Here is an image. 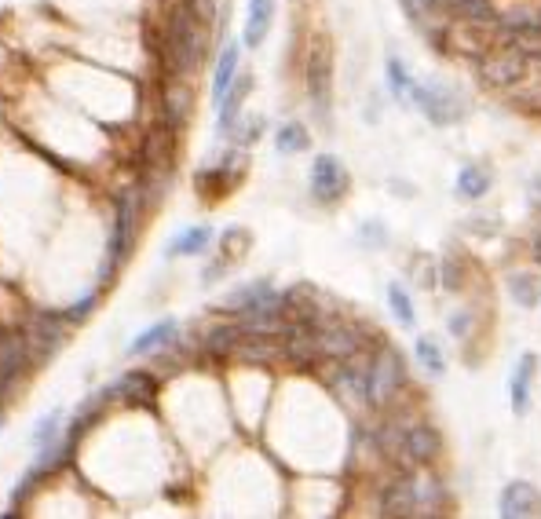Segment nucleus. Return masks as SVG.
I'll list each match as a JSON object with an SVG mask.
<instances>
[{
  "label": "nucleus",
  "mask_w": 541,
  "mask_h": 519,
  "mask_svg": "<svg viewBox=\"0 0 541 519\" xmlns=\"http://www.w3.org/2000/svg\"><path fill=\"white\" fill-rule=\"evenodd\" d=\"M245 172V154L231 150L223 161H216L213 169H202L198 172V194L202 198H223V194H231L234 180Z\"/></svg>",
  "instance_id": "10"
},
{
  "label": "nucleus",
  "mask_w": 541,
  "mask_h": 519,
  "mask_svg": "<svg viewBox=\"0 0 541 519\" xmlns=\"http://www.w3.org/2000/svg\"><path fill=\"white\" fill-rule=\"evenodd\" d=\"M0 424H4V417H0Z\"/></svg>",
  "instance_id": "37"
},
{
  "label": "nucleus",
  "mask_w": 541,
  "mask_h": 519,
  "mask_svg": "<svg viewBox=\"0 0 541 519\" xmlns=\"http://www.w3.org/2000/svg\"><path fill=\"white\" fill-rule=\"evenodd\" d=\"M59 421H63V414H59V410H52L48 417H41V421H37V428H33V435H30V443L41 450V446H48L52 439H59Z\"/></svg>",
  "instance_id": "31"
},
{
  "label": "nucleus",
  "mask_w": 541,
  "mask_h": 519,
  "mask_svg": "<svg viewBox=\"0 0 541 519\" xmlns=\"http://www.w3.org/2000/svg\"><path fill=\"white\" fill-rule=\"evenodd\" d=\"M454 187H457V198L479 202V198L490 191V172L483 169V165H476V161H468V165H461V172H457Z\"/></svg>",
  "instance_id": "23"
},
{
  "label": "nucleus",
  "mask_w": 541,
  "mask_h": 519,
  "mask_svg": "<svg viewBox=\"0 0 541 519\" xmlns=\"http://www.w3.org/2000/svg\"><path fill=\"white\" fill-rule=\"evenodd\" d=\"M403 355L392 348H381L366 366V403L388 406L403 388Z\"/></svg>",
  "instance_id": "4"
},
{
  "label": "nucleus",
  "mask_w": 541,
  "mask_h": 519,
  "mask_svg": "<svg viewBox=\"0 0 541 519\" xmlns=\"http://www.w3.org/2000/svg\"><path fill=\"white\" fill-rule=\"evenodd\" d=\"M278 293L275 286L267 282V278H260V282H249V286L234 289L231 297L223 300V311H238V315H249V311H260L267 308V304H278Z\"/></svg>",
  "instance_id": "13"
},
{
  "label": "nucleus",
  "mask_w": 541,
  "mask_h": 519,
  "mask_svg": "<svg viewBox=\"0 0 541 519\" xmlns=\"http://www.w3.org/2000/svg\"><path fill=\"white\" fill-rule=\"evenodd\" d=\"M271 22H275V0H249V19L242 30L245 48H260L271 33Z\"/></svg>",
  "instance_id": "16"
},
{
  "label": "nucleus",
  "mask_w": 541,
  "mask_h": 519,
  "mask_svg": "<svg viewBox=\"0 0 541 519\" xmlns=\"http://www.w3.org/2000/svg\"><path fill=\"white\" fill-rule=\"evenodd\" d=\"M176 337H180V322H176V318H161V322L143 329V333L128 344V355H132V359H139V355H154V351L169 348Z\"/></svg>",
  "instance_id": "14"
},
{
  "label": "nucleus",
  "mask_w": 541,
  "mask_h": 519,
  "mask_svg": "<svg viewBox=\"0 0 541 519\" xmlns=\"http://www.w3.org/2000/svg\"><path fill=\"white\" fill-rule=\"evenodd\" d=\"M275 147L278 154H304V150L311 147L308 128L300 125V121H286V125L275 132Z\"/></svg>",
  "instance_id": "25"
},
{
  "label": "nucleus",
  "mask_w": 541,
  "mask_h": 519,
  "mask_svg": "<svg viewBox=\"0 0 541 519\" xmlns=\"http://www.w3.org/2000/svg\"><path fill=\"white\" fill-rule=\"evenodd\" d=\"M443 8L454 11L457 19L476 22V26H487V22H494V8H490L487 0H443Z\"/></svg>",
  "instance_id": "26"
},
{
  "label": "nucleus",
  "mask_w": 541,
  "mask_h": 519,
  "mask_svg": "<svg viewBox=\"0 0 541 519\" xmlns=\"http://www.w3.org/2000/svg\"><path fill=\"white\" fill-rule=\"evenodd\" d=\"M534 264L541 267V234H538V238H534Z\"/></svg>",
  "instance_id": "36"
},
{
  "label": "nucleus",
  "mask_w": 541,
  "mask_h": 519,
  "mask_svg": "<svg viewBox=\"0 0 541 519\" xmlns=\"http://www.w3.org/2000/svg\"><path fill=\"white\" fill-rule=\"evenodd\" d=\"M388 85H392V92L399 99H406V92H410V85H414V81H410V74H406V66H403V59H388Z\"/></svg>",
  "instance_id": "32"
},
{
  "label": "nucleus",
  "mask_w": 541,
  "mask_h": 519,
  "mask_svg": "<svg viewBox=\"0 0 541 519\" xmlns=\"http://www.w3.org/2000/svg\"><path fill=\"white\" fill-rule=\"evenodd\" d=\"M498 512L505 519L541 516V494H538V487H534V483H527V479H516V483H509V487L501 490Z\"/></svg>",
  "instance_id": "11"
},
{
  "label": "nucleus",
  "mask_w": 541,
  "mask_h": 519,
  "mask_svg": "<svg viewBox=\"0 0 541 519\" xmlns=\"http://www.w3.org/2000/svg\"><path fill=\"white\" fill-rule=\"evenodd\" d=\"M384 516H417V479H395L384 490Z\"/></svg>",
  "instance_id": "18"
},
{
  "label": "nucleus",
  "mask_w": 541,
  "mask_h": 519,
  "mask_svg": "<svg viewBox=\"0 0 541 519\" xmlns=\"http://www.w3.org/2000/svg\"><path fill=\"white\" fill-rule=\"evenodd\" d=\"M33 351L22 329H0V399L19 384V377L30 370Z\"/></svg>",
  "instance_id": "5"
},
{
  "label": "nucleus",
  "mask_w": 541,
  "mask_h": 519,
  "mask_svg": "<svg viewBox=\"0 0 541 519\" xmlns=\"http://www.w3.org/2000/svg\"><path fill=\"white\" fill-rule=\"evenodd\" d=\"M348 194V169L333 154H319L311 161V198L319 205H337Z\"/></svg>",
  "instance_id": "7"
},
{
  "label": "nucleus",
  "mask_w": 541,
  "mask_h": 519,
  "mask_svg": "<svg viewBox=\"0 0 541 519\" xmlns=\"http://www.w3.org/2000/svg\"><path fill=\"white\" fill-rule=\"evenodd\" d=\"M110 399H132V403H150L154 392H158V381L150 377L147 370H128L121 373L114 384L107 388Z\"/></svg>",
  "instance_id": "15"
},
{
  "label": "nucleus",
  "mask_w": 541,
  "mask_h": 519,
  "mask_svg": "<svg viewBox=\"0 0 541 519\" xmlns=\"http://www.w3.org/2000/svg\"><path fill=\"white\" fill-rule=\"evenodd\" d=\"M165 99H169V125L172 128L183 125V121H187V114H191V92H187V88L172 85Z\"/></svg>",
  "instance_id": "30"
},
{
  "label": "nucleus",
  "mask_w": 541,
  "mask_h": 519,
  "mask_svg": "<svg viewBox=\"0 0 541 519\" xmlns=\"http://www.w3.org/2000/svg\"><path fill=\"white\" fill-rule=\"evenodd\" d=\"M216 231L209 223H194V227H183L176 238L169 242L165 256H205L209 253V245H213Z\"/></svg>",
  "instance_id": "17"
},
{
  "label": "nucleus",
  "mask_w": 541,
  "mask_h": 519,
  "mask_svg": "<svg viewBox=\"0 0 541 519\" xmlns=\"http://www.w3.org/2000/svg\"><path fill=\"white\" fill-rule=\"evenodd\" d=\"M96 304H99V293H88V297H81L74 308L66 311V322H81V318H88V311H96Z\"/></svg>",
  "instance_id": "34"
},
{
  "label": "nucleus",
  "mask_w": 541,
  "mask_h": 519,
  "mask_svg": "<svg viewBox=\"0 0 541 519\" xmlns=\"http://www.w3.org/2000/svg\"><path fill=\"white\" fill-rule=\"evenodd\" d=\"M406 99H414V106L432 121V125H454L468 114L465 99L457 96L450 85H439V81H428V85H410Z\"/></svg>",
  "instance_id": "3"
},
{
  "label": "nucleus",
  "mask_w": 541,
  "mask_h": 519,
  "mask_svg": "<svg viewBox=\"0 0 541 519\" xmlns=\"http://www.w3.org/2000/svg\"><path fill=\"white\" fill-rule=\"evenodd\" d=\"M227 271V260H213V264L205 267V275H202V282L205 286H213V282H220V275Z\"/></svg>",
  "instance_id": "35"
},
{
  "label": "nucleus",
  "mask_w": 541,
  "mask_h": 519,
  "mask_svg": "<svg viewBox=\"0 0 541 519\" xmlns=\"http://www.w3.org/2000/svg\"><path fill=\"white\" fill-rule=\"evenodd\" d=\"M238 70H242V48H238V41H231L220 52V59H216V70H213V99H216V103H220L223 92L231 88V81L238 77Z\"/></svg>",
  "instance_id": "22"
},
{
  "label": "nucleus",
  "mask_w": 541,
  "mask_h": 519,
  "mask_svg": "<svg viewBox=\"0 0 541 519\" xmlns=\"http://www.w3.org/2000/svg\"><path fill=\"white\" fill-rule=\"evenodd\" d=\"M315 348H319V359H355L362 348V340L355 337V329L348 326H315Z\"/></svg>",
  "instance_id": "12"
},
{
  "label": "nucleus",
  "mask_w": 541,
  "mask_h": 519,
  "mask_svg": "<svg viewBox=\"0 0 541 519\" xmlns=\"http://www.w3.org/2000/svg\"><path fill=\"white\" fill-rule=\"evenodd\" d=\"M439 432H435L432 424H406L403 432L395 435L392 443V454H403L410 465H428L439 457Z\"/></svg>",
  "instance_id": "8"
},
{
  "label": "nucleus",
  "mask_w": 541,
  "mask_h": 519,
  "mask_svg": "<svg viewBox=\"0 0 541 519\" xmlns=\"http://www.w3.org/2000/svg\"><path fill=\"white\" fill-rule=\"evenodd\" d=\"M66 315H48V311H33V318L26 322V340H30V351L33 359H48L59 344L66 340V329H63Z\"/></svg>",
  "instance_id": "9"
},
{
  "label": "nucleus",
  "mask_w": 541,
  "mask_h": 519,
  "mask_svg": "<svg viewBox=\"0 0 541 519\" xmlns=\"http://www.w3.org/2000/svg\"><path fill=\"white\" fill-rule=\"evenodd\" d=\"M388 304H392V315L399 318V326H414L417 322V315H414V300H410V293H406L403 286H399V282H392V286H388Z\"/></svg>",
  "instance_id": "28"
},
{
  "label": "nucleus",
  "mask_w": 541,
  "mask_h": 519,
  "mask_svg": "<svg viewBox=\"0 0 541 519\" xmlns=\"http://www.w3.org/2000/svg\"><path fill=\"white\" fill-rule=\"evenodd\" d=\"M414 355H417V362L425 366V373H432V377H443V370H446L443 348H439V344H435L432 337H417Z\"/></svg>",
  "instance_id": "27"
},
{
  "label": "nucleus",
  "mask_w": 541,
  "mask_h": 519,
  "mask_svg": "<svg viewBox=\"0 0 541 519\" xmlns=\"http://www.w3.org/2000/svg\"><path fill=\"white\" fill-rule=\"evenodd\" d=\"M205 55V26L198 11L180 0V8H172L169 26H165V59H169L172 74H191Z\"/></svg>",
  "instance_id": "1"
},
{
  "label": "nucleus",
  "mask_w": 541,
  "mask_h": 519,
  "mask_svg": "<svg viewBox=\"0 0 541 519\" xmlns=\"http://www.w3.org/2000/svg\"><path fill=\"white\" fill-rule=\"evenodd\" d=\"M523 70V55L520 48H505V52L490 55L487 63H483V77H487L490 85H509V81H516Z\"/></svg>",
  "instance_id": "20"
},
{
  "label": "nucleus",
  "mask_w": 541,
  "mask_h": 519,
  "mask_svg": "<svg viewBox=\"0 0 541 519\" xmlns=\"http://www.w3.org/2000/svg\"><path fill=\"white\" fill-rule=\"evenodd\" d=\"M509 289H512V297H516V304H523V308H534V304H538V278L534 275H512Z\"/></svg>",
  "instance_id": "29"
},
{
  "label": "nucleus",
  "mask_w": 541,
  "mask_h": 519,
  "mask_svg": "<svg viewBox=\"0 0 541 519\" xmlns=\"http://www.w3.org/2000/svg\"><path fill=\"white\" fill-rule=\"evenodd\" d=\"M534 366H538V359L527 351V355H520V362H516V373H512V414H516V417H523V414H527V406H531Z\"/></svg>",
  "instance_id": "21"
},
{
  "label": "nucleus",
  "mask_w": 541,
  "mask_h": 519,
  "mask_svg": "<svg viewBox=\"0 0 541 519\" xmlns=\"http://www.w3.org/2000/svg\"><path fill=\"white\" fill-rule=\"evenodd\" d=\"M308 96L315 114L326 121L329 103H333V52H329V41H315L308 55Z\"/></svg>",
  "instance_id": "6"
},
{
  "label": "nucleus",
  "mask_w": 541,
  "mask_h": 519,
  "mask_svg": "<svg viewBox=\"0 0 541 519\" xmlns=\"http://www.w3.org/2000/svg\"><path fill=\"white\" fill-rule=\"evenodd\" d=\"M245 329L242 326H216L205 333V355L209 359H231L238 340H242Z\"/></svg>",
  "instance_id": "24"
},
{
  "label": "nucleus",
  "mask_w": 541,
  "mask_h": 519,
  "mask_svg": "<svg viewBox=\"0 0 541 519\" xmlns=\"http://www.w3.org/2000/svg\"><path fill=\"white\" fill-rule=\"evenodd\" d=\"M249 88H253V77L238 70V77L231 81V88H227V92H223V99L216 103V106H220V132H227V128H231L234 121H238L245 96H249Z\"/></svg>",
  "instance_id": "19"
},
{
  "label": "nucleus",
  "mask_w": 541,
  "mask_h": 519,
  "mask_svg": "<svg viewBox=\"0 0 541 519\" xmlns=\"http://www.w3.org/2000/svg\"><path fill=\"white\" fill-rule=\"evenodd\" d=\"M139 194L136 191H121L117 198V216H114V231H110L107 242V260L99 267V286H107L114 271L132 256V245H136V227H139Z\"/></svg>",
  "instance_id": "2"
},
{
  "label": "nucleus",
  "mask_w": 541,
  "mask_h": 519,
  "mask_svg": "<svg viewBox=\"0 0 541 519\" xmlns=\"http://www.w3.org/2000/svg\"><path fill=\"white\" fill-rule=\"evenodd\" d=\"M406 8V15L414 22H425V19H432L435 11H443V0H399Z\"/></svg>",
  "instance_id": "33"
}]
</instances>
